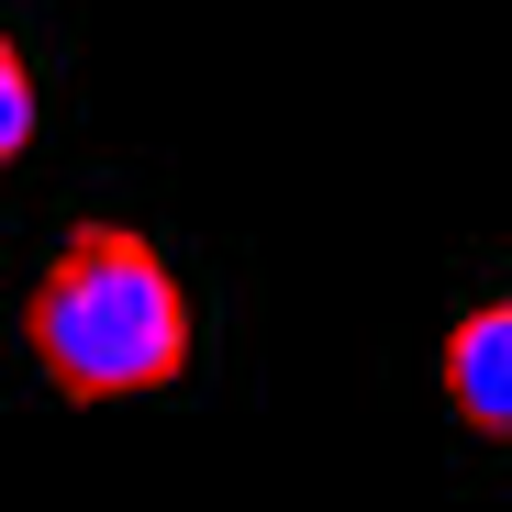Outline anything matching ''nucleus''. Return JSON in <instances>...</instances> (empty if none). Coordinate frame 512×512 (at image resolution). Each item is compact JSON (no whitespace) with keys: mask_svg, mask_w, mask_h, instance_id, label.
Here are the masks:
<instances>
[{"mask_svg":"<svg viewBox=\"0 0 512 512\" xmlns=\"http://www.w3.org/2000/svg\"><path fill=\"white\" fill-rule=\"evenodd\" d=\"M435 379H446L457 435H479V446H501V435H512V301H468V312L446 323Z\"/></svg>","mask_w":512,"mask_h":512,"instance_id":"nucleus-2","label":"nucleus"},{"mask_svg":"<svg viewBox=\"0 0 512 512\" xmlns=\"http://www.w3.org/2000/svg\"><path fill=\"white\" fill-rule=\"evenodd\" d=\"M34 123H45V90H34V56L0 34V179L34 156Z\"/></svg>","mask_w":512,"mask_h":512,"instance_id":"nucleus-3","label":"nucleus"},{"mask_svg":"<svg viewBox=\"0 0 512 512\" xmlns=\"http://www.w3.org/2000/svg\"><path fill=\"white\" fill-rule=\"evenodd\" d=\"M23 346L67 401H145L190 368V290L134 223H67L23 290Z\"/></svg>","mask_w":512,"mask_h":512,"instance_id":"nucleus-1","label":"nucleus"}]
</instances>
